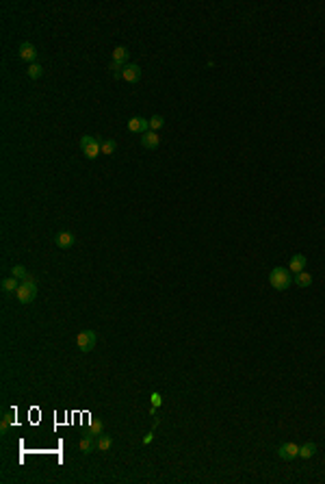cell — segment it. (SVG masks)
Returning a JSON list of instances; mask_svg holds the SVG:
<instances>
[{
  "label": "cell",
  "mask_w": 325,
  "mask_h": 484,
  "mask_svg": "<svg viewBox=\"0 0 325 484\" xmlns=\"http://www.w3.org/2000/svg\"><path fill=\"white\" fill-rule=\"evenodd\" d=\"M277 456L282 461H295V458H299V445L293 443V441H284V443L277 447Z\"/></svg>",
  "instance_id": "5"
},
{
  "label": "cell",
  "mask_w": 325,
  "mask_h": 484,
  "mask_svg": "<svg viewBox=\"0 0 325 484\" xmlns=\"http://www.w3.org/2000/svg\"><path fill=\"white\" fill-rule=\"evenodd\" d=\"M122 79L126 81V83H130V85L139 83V81H141V68H139L137 63H126V65H124V74H122Z\"/></svg>",
  "instance_id": "7"
},
{
  "label": "cell",
  "mask_w": 325,
  "mask_h": 484,
  "mask_svg": "<svg viewBox=\"0 0 325 484\" xmlns=\"http://www.w3.org/2000/svg\"><path fill=\"white\" fill-rule=\"evenodd\" d=\"M78 146H80L82 154H85L89 161L98 159V154L102 152V141H98L96 137H91V135H82L80 141H78Z\"/></svg>",
  "instance_id": "3"
},
{
  "label": "cell",
  "mask_w": 325,
  "mask_h": 484,
  "mask_svg": "<svg viewBox=\"0 0 325 484\" xmlns=\"http://www.w3.org/2000/svg\"><path fill=\"white\" fill-rule=\"evenodd\" d=\"M165 126V117L163 115H152L150 117V130H154V133H156V130H161Z\"/></svg>",
  "instance_id": "21"
},
{
  "label": "cell",
  "mask_w": 325,
  "mask_h": 484,
  "mask_svg": "<svg viewBox=\"0 0 325 484\" xmlns=\"http://www.w3.org/2000/svg\"><path fill=\"white\" fill-rule=\"evenodd\" d=\"M17 55H20L22 61H26L28 65L37 63V48H35L31 41H22L20 48H17Z\"/></svg>",
  "instance_id": "6"
},
{
  "label": "cell",
  "mask_w": 325,
  "mask_h": 484,
  "mask_svg": "<svg viewBox=\"0 0 325 484\" xmlns=\"http://www.w3.org/2000/svg\"><path fill=\"white\" fill-rule=\"evenodd\" d=\"M96 343H98L96 330H82V332L76 334V348H78L82 354H89V352L96 348Z\"/></svg>",
  "instance_id": "4"
},
{
  "label": "cell",
  "mask_w": 325,
  "mask_h": 484,
  "mask_svg": "<svg viewBox=\"0 0 325 484\" xmlns=\"http://www.w3.org/2000/svg\"><path fill=\"white\" fill-rule=\"evenodd\" d=\"M306 265H308V259H306L304 254H295V256H291L288 270H291V274H299V272L306 270Z\"/></svg>",
  "instance_id": "11"
},
{
  "label": "cell",
  "mask_w": 325,
  "mask_h": 484,
  "mask_svg": "<svg viewBox=\"0 0 325 484\" xmlns=\"http://www.w3.org/2000/svg\"><path fill=\"white\" fill-rule=\"evenodd\" d=\"M128 57H130V52H128V48H126V46H115V50H113V61L122 63V65H126V63H128Z\"/></svg>",
  "instance_id": "15"
},
{
  "label": "cell",
  "mask_w": 325,
  "mask_h": 484,
  "mask_svg": "<svg viewBox=\"0 0 325 484\" xmlns=\"http://www.w3.org/2000/svg\"><path fill=\"white\" fill-rule=\"evenodd\" d=\"M141 146H143L145 150H156V148L161 146V137H158V133H154V130H147V133L141 135Z\"/></svg>",
  "instance_id": "10"
},
{
  "label": "cell",
  "mask_w": 325,
  "mask_h": 484,
  "mask_svg": "<svg viewBox=\"0 0 325 484\" xmlns=\"http://www.w3.org/2000/svg\"><path fill=\"white\" fill-rule=\"evenodd\" d=\"M293 283V276H291V270L288 267H273L269 272V285L273 287L275 291H286L288 287Z\"/></svg>",
  "instance_id": "1"
},
{
  "label": "cell",
  "mask_w": 325,
  "mask_h": 484,
  "mask_svg": "<svg viewBox=\"0 0 325 484\" xmlns=\"http://www.w3.org/2000/svg\"><path fill=\"white\" fill-rule=\"evenodd\" d=\"M11 276L17 278V280H24V278L31 276V274H28V270L24 265H13V267H11Z\"/></svg>",
  "instance_id": "19"
},
{
  "label": "cell",
  "mask_w": 325,
  "mask_h": 484,
  "mask_svg": "<svg viewBox=\"0 0 325 484\" xmlns=\"http://www.w3.org/2000/svg\"><path fill=\"white\" fill-rule=\"evenodd\" d=\"M55 243H57V248H61V250H69L76 243V237H74V232H69V230H61V232H57Z\"/></svg>",
  "instance_id": "8"
},
{
  "label": "cell",
  "mask_w": 325,
  "mask_h": 484,
  "mask_svg": "<svg viewBox=\"0 0 325 484\" xmlns=\"http://www.w3.org/2000/svg\"><path fill=\"white\" fill-rule=\"evenodd\" d=\"M152 441H154V428H152V430H150V432H147V434H145V437H143V441H141V443H143V445H150V443H152Z\"/></svg>",
  "instance_id": "26"
},
{
  "label": "cell",
  "mask_w": 325,
  "mask_h": 484,
  "mask_svg": "<svg viewBox=\"0 0 325 484\" xmlns=\"http://www.w3.org/2000/svg\"><path fill=\"white\" fill-rule=\"evenodd\" d=\"M315 454H317V443H312V441L299 445V458H304V461H310Z\"/></svg>",
  "instance_id": "13"
},
{
  "label": "cell",
  "mask_w": 325,
  "mask_h": 484,
  "mask_svg": "<svg viewBox=\"0 0 325 484\" xmlns=\"http://www.w3.org/2000/svg\"><path fill=\"white\" fill-rule=\"evenodd\" d=\"M117 150V141L115 139H104L102 141V154H106V157H111Z\"/></svg>",
  "instance_id": "20"
},
{
  "label": "cell",
  "mask_w": 325,
  "mask_h": 484,
  "mask_svg": "<svg viewBox=\"0 0 325 484\" xmlns=\"http://www.w3.org/2000/svg\"><path fill=\"white\" fill-rule=\"evenodd\" d=\"M109 70H111V74H113V79H122V74H124V65L122 63L111 61L109 63Z\"/></svg>",
  "instance_id": "23"
},
{
  "label": "cell",
  "mask_w": 325,
  "mask_h": 484,
  "mask_svg": "<svg viewBox=\"0 0 325 484\" xmlns=\"http://www.w3.org/2000/svg\"><path fill=\"white\" fill-rule=\"evenodd\" d=\"M78 447H80V452L82 454H91L93 450H96V434H85V437L80 439V443H78Z\"/></svg>",
  "instance_id": "12"
},
{
  "label": "cell",
  "mask_w": 325,
  "mask_h": 484,
  "mask_svg": "<svg viewBox=\"0 0 325 484\" xmlns=\"http://www.w3.org/2000/svg\"><path fill=\"white\" fill-rule=\"evenodd\" d=\"M2 293H15L17 291V287H20V280L17 278H13V276H9V278H4L2 280Z\"/></svg>",
  "instance_id": "17"
},
{
  "label": "cell",
  "mask_w": 325,
  "mask_h": 484,
  "mask_svg": "<svg viewBox=\"0 0 325 484\" xmlns=\"http://www.w3.org/2000/svg\"><path fill=\"white\" fill-rule=\"evenodd\" d=\"M293 283L299 287V289H306V287H310L312 285V276L308 272H299V274H295V278H293Z\"/></svg>",
  "instance_id": "14"
},
{
  "label": "cell",
  "mask_w": 325,
  "mask_h": 484,
  "mask_svg": "<svg viewBox=\"0 0 325 484\" xmlns=\"http://www.w3.org/2000/svg\"><path fill=\"white\" fill-rule=\"evenodd\" d=\"M128 130L130 133H147L150 130V119H145V117H130L128 119Z\"/></svg>",
  "instance_id": "9"
},
{
  "label": "cell",
  "mask_w": 325,
  "mask_h": 484,
  "mask_svg": "<svg viewBox=\"0 0 325 484\" xmlns=\"http://www.w3.org/2000/svg\"><path fill=\"white\" fill-rule=\"evenodd\" d=\"M26 74H28V79H31V81H39L41 76H44V68H41L39 63H31V65H28V70H26Z\"/></svg>",
  "instance_id": "18"
},
{
  "label": "cell",
  "mask_w": 325,
  "mask_h": 484,
  "mask_svg": "<svg viewBox=\"0 0 325 484\" xmlns=\"http://www.w3.org/2000/svg\"><path fill=\"white\" fill-rule=\"evenodd\" d=\"M111 445H113V439L106 437V434H98L96 437V450L98 452H109Z\"/></svg>",
  "instance_id": "16"
},
{
  "label": "cell",
  "mask_w": 325,
  "mask_h": 484,
  "mask_svg": "<svg viewBox=\"0 0 325 484\" xmlns=\"http://www.w3.org/2000/svg\"><path fill=\"white\" fill-rule=\"evenodd\" d=\"M89 432L91 434H102L104 432V421L102 419H91V423H89Z\"/></svg>",
  "instance_id": "22"
},
{
  "label": "cell",
  "mask_w": 325,
  "mask_h": 484,
  "mask_svg": "<svg viewBox=\"0 0 325 484\" xmlns=\"http://www.w3.org/2000/svg\"><path fill=\"white\" fill-rule=\"evenodd\" d=\"M150 399H152V406H154V408H161V404H163V395H161V393L154 391L150 395Z\"/></svg>",
  "instance_id": "25"
},
{
  "label": "cell",
  "mask_w": 325,
  "mask_h": 484,
  "mask_svg": "<svg viewBox=\"0 0 325 484\" xmlns=\"http://www.w3.org/2000/svg\"><path fill=\"white\" fill-rule=\"evenodd\" d=\"M11 423H13V417H11V413H4L2 415V421H0V430H2V432H7Z\"/></svg>",
  "instance_id": "24"
},
{
  "label": "cell",
  "mask_w": 325,
  "mask_h": 484,
  "mask_svg": "<svg viewBox=\"0 0 325 484\" xmlns=\"http://www.w3.org/2000/svg\"><path fill=\"white\" fill-rule=\"evenodd\" d=\"M15 297L20 304H31L35 297H37V283H35L33 276L22 280L20 287H17V291H15Z\"/></svg>",
  "instance_id": "2"
}]
</instances>
